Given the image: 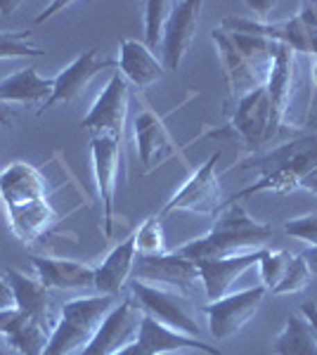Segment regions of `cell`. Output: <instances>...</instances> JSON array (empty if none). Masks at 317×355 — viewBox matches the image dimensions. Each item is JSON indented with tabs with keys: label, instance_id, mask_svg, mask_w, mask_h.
<instances>
[{
	"label": "cell",
	"instance_id": "1",
	"mask_svg": "<svg viewBox=\"0 0 317 355\" xmlns=\"http://www.w3.org/2000/svg\"><path fill=\"white\" fill-rule=\"evenodd\" d=\"M211 38L221 50L232 95L244 97L251 90L263 88L280 43L265 36L261 21L246 17H225L221 28H216Z\"/></svg>",
	"mask_w": 317,
	"mask_h": 355
},
{
	"label": "cell",
	"instance_id": "2",
	"mask_svg": "<svg viewBox=\"0 0 317 355\" xmlns=\"http://www.w3.org/2000/svg\"><path fill=\"white\" fill-rule=\"evenodd\" d=\"M0 197L10 227L24 244H36L57 223V211L45 190V178L36 166L12 162L0 171Z\"/></svg>",
	"mask_w": 317,
	"mask_h": 355
},
{
	"label": "cell",
	"instance_id": "3",
	"mask_svg": "<svg viewBox=\"0 0 317 355\" xmlns=\"http://www.w3.org/2000/svg\"><path fill=\"white\" fill-rule=\"evenodd\" d=\"M275 237V230L265 223H258L246 214L239 202H228L218 214L211 232L199 239H192L178 249V254L187 261H213L228 256L249 254V251L268 249Z\"/></svg>",
	"mask_w": 317,
	"mask_h": 355
},
{
	"label": "cell",
	"instance_id": "4",
	"mask_svg": "<svg viewBox=\"0 0 317 355\" xmlns=\"http://www.w3.org/2000/svg\"><path fill=\"white\" fill-rule=\"evenodd\" d=\"M251 166L263 171V175L251 187L234 194L230 202H239L244 197H253L261 192L286 194L298 190L303 178L317 166V133L291 140L289 145H282L265 157L251 162Z\"/></svg>",
	"mask_w": 317,
	"mask_h": 355
},
{
	"label": "cell",
	"instance_id": "5",
	"mask_svg": "<svg viewBox=\"0 0 317 355\" xmlns=\"http://www.w3.org/2000/svg\"><path fill=\"white\" fill-rule=\"evenodd\" d=\"M119 306L114 296H83V299L67 301L60 308V318L50 334L43 355H71L88 346V341L97 334L109 313Z\"/></svg>",
	"mask_w": 317,
	"mask_h": 355
},
{
	"label": "cell",
	"instance_id": "6",
	"mask_svg": "<svg viewBox=\"0 0 317 355\" xmlns=\"http://www.w3.org/2000/svg\"><path fill=\"white\" fill-rule=\"evenodd\" d=\"M132 299L140 303V308L149 318H154L164 327L175 329L180 334L201 339V324L192 311L187 294L173 287H161V284H149L142 279H130Z\"/></svg>",
	"mask_w": 317,
	"mask_h": 355
},
{
	"label": "cell",
	"instance_id": "7",
	"mask_svg": "<svg viewBox=\"0 0 317 355\" xmlns=\"http://www.w3.org/2000/svg\"><path fill=\"white\" fill-rule=\"evenodd\" d=\"M284 121L280 119V114L275 112V105L270 100L268 90L256 88L249 95L239 97L234 116L230 121V128L234 130L241 142L251 150H261L263 145H268L275 135L280 133V128Z\"/></svg>",
	"mask_w": 317,
	"mask_h": 355
},
{
	"label": "cell",
	"instance_id": "8",
	"mask_svg": "<svg viewBox=\"0 0 317 355\" xmlns=\"http://www.w3.org/2000/svg\"><path fill=\"white\" fill-rule=\"evenodd\" d=\"M218 159H221V154H213V157L206 159V162L187 178L185 185L173 194L169 199V204L161 209V214H159L161 218L175 214V211H187V214H201V216L221 214L225 204H223L221 182H218V173H216Z\"/></svg>",
	"mask_w": 317,
	"mask_h": 355
},
{
	"label": "cell",
	"instance_id": "9",
	"mask_svg": "<svg viewBox=\"0 0 317 355\" xmlns=\"http://www.w3.org/2000/svg\"><path fill=\"white\" fill-rule=\"evenodd\" d=\"M123 137L112 133H93L90 140V152H93V173L97 182V194L102 199V223H105V234H114V202H117L119 187V171L121 159H123Z\"/></svg>",
	"mask_w": 317,
	"mask_h": 355
},
{
	"label": "cell",
	"instance_id": "10",
	"mask_svg": "<svg viewBox=\"0 0 317 355\" xmlns=\"http://www.w3.org/2000/svg\"><path fill=\"white\" fill-rule=\"evenodd\" d=\"M265 294H268V289L263 284H258V287L251 289L230 291L228 296H223L218 301H209V306H206V320H209V329L213 339L218 341L232 339L246 322H251L256 318V313L261 311L265 301Z\"/></svg>",
	"mask_w": 317,
	"mask_h": 355
},
{
	"label": "cell",
	"instance_id": "11",
	"mask_svg": "<svg viewBox=\"0 0 317 355\" xmlns=\"http://www.w3.org/2000/svg\"><path fill=\"white\" fill-rule=\"evenodd\" d=\"M142 318H145V311L135 299L119 301V306L109 313L97 334L88 341V346L80 348L78 355H114L130 341H135Z\"/></svg>",
	"mask_w": 317,
	"mask_h": 355
},
{
	"label": "cell",
	"instance_id": "12",
	"mask_svg": "<svg viewBox=\"0 0 317 355\" xmlns=\"http://www.w3.org/2000/svg\"><path fill=\"white\" fill-rule=\"evenodd\" d=\"M128 105H130L128 83H126V78L121 73H114L80 125L93 130V133H112L123 137V125L126 119H128Z\"/></svg>",
	"mask_w": 317,
	"mask_h": 355
},
{
	"label": "cell",
	"instance_id": "13",
	"mask_svg": "<svg viewBox=\"0 0 317 355\" xmlns=\"http://www.w3.org/2000/svg\"><path fill=\"white\" fill-rule=\"evenodd\" d=\"M199 12L201 3L199 0H182V3H173L169 24L164 31V41H161V53L169 71H178L189 53L199 28Z\"/></svg>",
	"mask_w": 317,
	"mask_h": 355
},
{
	"label": "cell",
	"instance_id": "14",
	"mask_svg": "<svg viewBox=\"0 0 317 355\" xmlns=\"http://www.w3.org/2000/svg\"><path fill=\"white\" fill-rule=\"evenodd\" d=\"M132 275H135L132 279H142V282L173 287L180 291H187L192 284L199 282L197 263L182 259L178 251L161 256H137Z\"/></svg>",
	"mask_w": 317,
	"mask_h": 355
},
{
	"label": "cell",
	"instance_id": "15",
	"mask_svg": "<svg viewBox=\"0 0 317 355\" xmlns=\"http://www.w3.org/2000/svg\"><path fill=\"white\" fill-rule=\"evenodd\" d=\"M119 62L107 60V57H100V50H85L83 55H78L76 60L71 62L67 69H62L55 76V88L53 95L48 97L45 107H53L57 102H71L74 97H78L88 88V83L93 81L100 71L105 69H117Z\"/></svg>",
	"mask_w": 317,
	"mask_h": 355
},
{
	"label": "cell",
	"instance_id": "16",
	"mask_svg": "<svg viewBox=\"0 0 317 355\" xmlns=\"http://www.w3.org/2000/svg\"><path fill=\"white\" fill-rule=\"evenodd\" d=\"M261 251H249V254L228 256V259H213V261H199V282L204 284V291L211 301H218L230 294L232 284L244 275L249 268L258 266Z\"/></svg>",
	"mask_w": 317,
	"mask_h": 355
},
{
	"label": "cell",
	"instance_id": "17",
	"mask_svg": "<svg viewBox=\"0 0 317 355\" xmlns=\"http://www.w3.org/2000/svg\"><path fill=\"white\" fill-rule=\"evenodd\" d=\"M135 341L152 355H171V353H185V351L221 355V351H218L216 346L204 343L201 339H194V336L180 334V331H175V329L164 327V324L157 322L154 318H149L147 313L140 322Z\"/></svg>",
	"mask_w": 317,
	"mask_h": 355
},
{
	"label": "cell",
	"instance_id": "18",
	"mask_svg": "<svg viewBox=\"0 0 317 355\" xmlns=\"http://www.w3.org/2000/svg\"><path fill=\"white\" fill-rule=\"evenodd\" d=\"M5 279L10 282V287H12L17 296V308L53 331L57 318L50 311V301H53L50 299V289L38 277H31V275L17 270V268H8L5 270Z\"/></svg>",
	"mask_w": 317,
	"mask_h": 355
},
{
	"label": "cell",
	"instance_id": "19",
	"mask_svg": "<svg viewBox=\"0 0 317 355\" xmlns=\"http://www.w3.org/2000/svg\"><path fill=\"white\" fill-rule=\"evenodd\" d=\"M132 125H135L137 154H140L142 164L147 166V171L157 168L159 164H164L166 159L175 154V145H173V137L166 128L164 119L157 116L152 110L137 114Z\"/></svg>",
	"mask_w": 317,
	"mask_h": 355
},
{
	"label": "cell",
	"instance_id": "20",
	"mask_svg": "<svg viewBox=\"0 0 317 355\" xmlns=\"http://www.w3.org/2000/svg\"><path fill=\"white\" fill-rule=\"evenodd\" d=\"M36 277L48 289H90L95 287V268L80 261L33 256Z\"/></svg>",
	"mask_w": 317,
	"mask_h": 355
},
{
	"label": "cell",
	"instance_id": "21",
	"mask_svg": "<svg viewBox=\"0 0 317 355\" xmlns=\"http://www.w3.org/2000/svg\"><path fill=\"white\" fill-rule=\"evenodd\" d=\"M137 261V249H135V237H126L123 242H119L112 251L107 254V259L95 268V289L102 296H117L121 289L126 287V282L130 279L132 268Z\"/></svg>",
	"mask_w": 317,
	"mask_h": 355
},
{
	"label": "cell",
	"instance_id": "22",
	"mask_svg": "<svg viewBox=\"0 0 317 355\" xmlns=\"http://www.w3.org/2000/svg\"><path fill=\"white\" fill-rule=\"evenodd\" d=\"M263 33L270 41L289 48L291 53L317 55V24L303 3L298 8V12L289 17V19L263 24Z\"/></svg>",
	"mask_w": 317,
	"mask_h": 355
},
{
	"label": "cell",
	"instance_id": "23",
	"mask_svg": "<svg viewBox=\"0 0 317 355\" xmlns=\"http://www.w3.org/2000/svg\"><path fill=\"white\" fill-rule=\"evenodd\" d=\"M119 69H121L119 71L121 76H123L126 81H130L132 85H137L140 90L152 88L161 78V73H164V64L154 57L152 50H149L145 43L132 41V38L121 41Z\"/></svg>",
	"mask_w": 317,
	"mask_h": 355
},
{
	"label": "cell",
	"instance_id": "24",
	"mask_svg": "<svg viewBox=\"0 0 317 355\" xmlns=\"http://www.w3.org/2000/svg\"><path fill=\"white\" fill-rule=\"evenodd\" d=\"M293 83H296V53L280 45L277 55L273 60V67H270L268 81H265V90H268L270 100L275 105V112L280 114L282 121H284L286 112H289Z\"/></svg>",
	"mask_w": 317,
	"mask_h": 355
},
{
	"label": "cell",
	"instance_id": "25",
	"mask_svg": "<svg viewBox=\"0 0 317 355\" xmlns=\"http://www.w3.org/2000/svg\"><path fill=\"white\" fill-rule=\"evenodd\" d=\"M55 78H43L38 76L36 67L19 69L12 76L0 81V100L8 102H40L53 95Z\"/></svg>",
	"mask_w": 317,
	"mask_h": 355
},
{
	"label": "cell",
	"instance_id": "26",
	"mask_svg": "<svg viewBox=\"0 0 317 355\" xmlns=\"http://www.w3.org/2000/svg\"><path fill=\"white\" fill-rule=\"evenodd\" d=\"M275 355H317V334L303 313L286 318L284 329L273 343Z\"/></svg>",
	"mask_w": 317,
	"mask_h": 355
},
{
	"label": "cell",
	"instance_id": "27",
	"mask_svg": "<svg viewBox=\"0 0 317 355\" xmlns=\"http://www.w3.org/2000/svg\"><path fill=\"white\" fill-rule=\"evenodd\" d=\"M50 334H53V331L48 327H43L40 322L28 318L12 336H8V343L22 355H43L45 346H48V341H50Z\"/></svg>",
	"mask_w": 317,
	"mask_h": 355
},
{
	"label": "cell",
	"instance_id": "28",
	"mask_svg": "<svg viewBox=\"0 0 317 355\" xmlns=\"http://www.w3.org/2000/svg\"><path fill=\"white\" fill-rule=\"evenodd\" d=\"M171 10L173 3H169V0H152V3L142 5V12H145V45L152 53L161 48Z\"/></svg>",
	"mask_w": 317,
	"mask_h": 355
},
{
	"label": "cell",
	"instance_id": "29",
	"mask_svg": "<svg viewBox=\"0 0 317 355\" xmlns=\"http://www.w3.org/2000/svg\"><path fill=\"white\" fill-rule=\"evenodd\" d=\"M45 50L33 41L28 31H0V60H19V57H43Z\"/></svg>",
	"mask_w": 317,
	"mask_h": 355
},
{
	"label": "cell",
	"instance_id": "30",
	"mask_svg": "<svg viewBox=\"0 0 317 355\" xmlns=\"http://www.w3.org/2000/svg\"><path fill=\"white\" fill-rule=\"evenodd\" d=\"M310 279H313V272H310V268H308V261H305L303 254H296V256H291L284 277H282L277 287L273 289V294L275 296L298 294V291H303L308 287Z\"/></svg>",
	"mask_w": 317,
	"mask_h": 355
},
{
	"label": "cell",
	"instance_id": "31",
	"mask_svg": "<svg viewBox=\"0 0 317 355\" xmlns=\"http://www.w3.org/2000/svg\"><path fill=\"white\" fill-rule=\"evenodd\" d=\"M135 237L137 256H161L166 254L164 244V230H161V216H152L132 232Z\"/></svg>",
	"mask_w": 317,
	"mask_h": 355
},
{
	"label": "cell",
	"instance_id": "32",
	"mask_svg": "<svg viewBox=\"0 0 317 355\" xmlns=\"http://www.w3.org/2000/svg\"><path fill=\"white\" fill-rule=\"evenodd\" d=\"M291 261L289 251H273V249H263L261 261H258V270H261L263 287L268 291H273L280 284V279L284 277L286 266Z\"/></svg>",
	"mask_w": 317,
	"mask_h": 355
},
{
	"label": "cell",
	"instance_id": "33",
	"mask_svg": "<svg viewBox=\"0 0 317 355\" xmlns=\"http://www.w3.org/2000/svg\"><path fill=\"white\" fill-rule=\"evenodd\" d=\"M284 232L289 237H296L301 242L310 244V249H317V214H305L298 218L284 223Z\"/></svg>",
	"mask_w": 317,
	"mask_h": 355
},
{
	"label": "cell",
	"instance_id": "34",
	"mask_svg": "<svg viewBox=\"0 0 317 355\" xmlns=\"http://www.w3.org/2000/svg\"><path fill=\"white\" fill-rule=\"evenodd\" d=\"M12 308H17V296H15V291L10 287L8 279L0 277V313L12 311Z\"/></svg>",
	"mask_w": 317,
	"mask_h": 355
},
{
	"label": "cell",
	"instance_id": "35",
	"mask_svg": "<svg viewBox=\"0 0 317 355\" xmlns=\"http://www.w3.org/2000/svg\"><path fill=\"white\" fill-rule=\"evenodd\" d=\"M301 313L305 315V318H308V322L313 324V329H315V334H317V303H315V301L303 303Z\"/></svg>",
	"mask_w": 317,
	"mask_h": 355
},
{
	"label": "cell",
	"instance_id": "36",
	"mask_svg": "<svg viewBox=\"0 0 317 355\" xmlns=\"http://www.w3.org/2000/svg\"><path fill=\"white\" fill-rule=\"evenodd\" d=\"M114 355H152V353H147L145 348H142L137 341H130L128 346H123V348H121V351H117Z\"/></svg>",
	"mask_w": 317,
	"mask_h": 355
},
{
	"label": "cell",
	"instance_id": "37",
	"mask_svg": "<svg viewBox=\"0 0 317 355\" xmlns=\"http://www.w3.org/2000/svg\"><path fill=\"white\" fill-rule=\"evenodd\" d=\"M301 190H308V192L317 194V166H315L313 171H310L308 175L303 178V182H301Z\"/></svg>",
	"mask_w": 317,
	"mask_h": 355
},
{
	"label": "cell",
	"instance_id": "38",
	"mask_svg": "<svg viewBox=\"0 0 317 355\" xmlns=\"http://www.w3.org/2000/svg\"><path fill=\"white\" fill-rule=\"evenodd\" d=\"M0 125H12V114H10V107L5 105L3 100H0Z\"/></svg>",
	"mask_w": 317,
	"mask_h": 355
},
{
	"label": "cell",
	"instance_id": "39",
	"mask_svg": "<svg viewBox=\"0 0 317 355\" xmlns=\"http://www.w3.org/2000/svg\"><path fill=\"white\" fill-rule=\"evenodd\" d=\"M67 5H71V3H55V5H53V8H50V10H45L43 15H38V17H36V24H43L45 19H50V17H53V12H55V10H62V8H67Z\"/></svg>",
	"mask_w": 317,
	"mask_h": 355
},
{
	"label": "cell",
	"instance_id": "40",
	"mask_svg": "<svg viewBox=\"0 0 317 355\" xmlns=\"http://www.w3.org/2000/svg\"><path fill=\"white\" fill-rule=\"evenodd\" d=\"M303 256H305V261H308L310 272L317 275V249H308V251H303Z\"/></svg>",
	"mask_w": 317,
	"mask_h": 355
},
{
	"label": "cell",
	"instance_id": "41",
	"mask_svg": "<svg viewBox=\"0 0 317 355\" xmlns=\"http://www.w3.org/2000/svg\"><path fill=\"white\" fill-rule=\"evenodd\" d=\"M19 0H12V3H3V0H0V12L3 15H10V12H15L17 8H19Z\"/></svg>",
	"mask_w": 317,
	"mask_h": 355
},
{
	"label": "cell",
	"instance_id": "42",
	"mask_svg": "<svg viewBox=\"0 0 317 355\" xmlns=\"http://www.w3.org/2000/svg\"><path fill=\"white\" fill-rule=\"evenodd\" d=\"M305 8H308V12H310V17H313V21L317 24V0H305Z\"/></svg>",
	"mask_w": 317,
	"mask_h": 355
},
{
	"label": "cell",
	"instance_id": "43",
	"mask_svg": "<svg viewBox=\"0 0 317 355\" xmlns=\"http://www.w3.org/2000/svg\"><path fill=\"white\" fill-rule=\"evenodd\" d=\"M313 81H315V85H317V62H315V67H313Z\"/></svg>",
	"mask_w": 317,
	"mask_h": 355
},
{
	"label": "cell",
	"instance_id": "44",
	"mask_svg": "<svg viewBox=\"0 0 317 355\" xmlns=\"http://www.w3.org/2000/svg\"><path fill=\"white\" fill-rule=\"evenodd\" d=\"M171 355H194V351H185V353H171Z\"/></svg>",
	"mask_w": 317,
	"mask_h": 355
},
{
	"label": "cell",
	"instance_id": "45",
	"mask_svg": "<svg viewBox=\"0 0 317 355\" xmlns=\"http://www.w3.org/2000/svg\"><path fill=\"white\" fill-rule=\"evenodd\" d=\"M0 355H5V351H3V346H0Z\"/></svg>",
	"mask_w": 317,
	"mask_h": 355
}]
</instances>
